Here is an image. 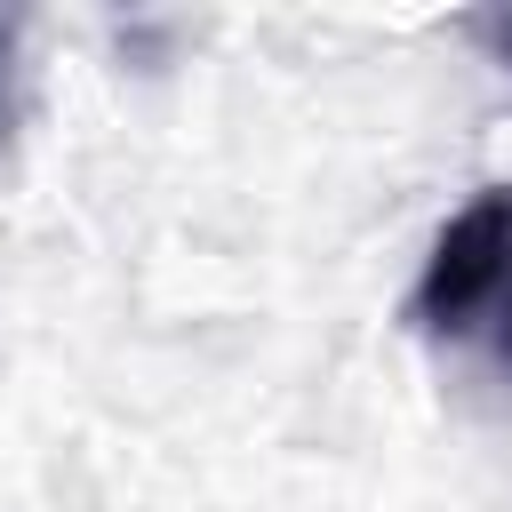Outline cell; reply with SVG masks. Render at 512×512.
Listing matches in <instances>:
<instances>
[{
  "instance_id": "cell-1",
  "label": "cell",
  "mask_w": 512,
  "mask_h": 512,
  "mask_svg": "<svg viewBox=\"0 0 512 512\" xmlns=\"http://www.w3.org/2000/svg\"><path fill=\"white\" fill-rule=\"evenodd\" d=\"M408 328L456 352H488L512 376V184L472 192L424 248Z\"/></svg>"
},
{
  "instance_id": "cell-2",
  "label": "cell",
  "mask_w": 512,
  "mask_h": 512,
  "mask_svg": "<svg viewBox=\"0 0 512 512\" xmlns=\"http://www.w3.org/2000/svg\"><path fill=\"white\" fill-rule=\"evenodd\" d=\"M16 16H0V136H8V112H16Z\"/></svg>"
},
{
  "instance_id": "cell-3",
  "label": "cell",
  "mask_w": 512,
  "mask_h": 512,
  "mask_svg": "<svg viewBox=\"0 0 512 512\" xmlns=\"http://www.w3.org/2000/svg\"><path fill=\"white\" fill-rule=\"evenodd\" d=\"M472 40H488V56L512 72V8H488V16H472Z\"/></svg>"
}]
</instances>
